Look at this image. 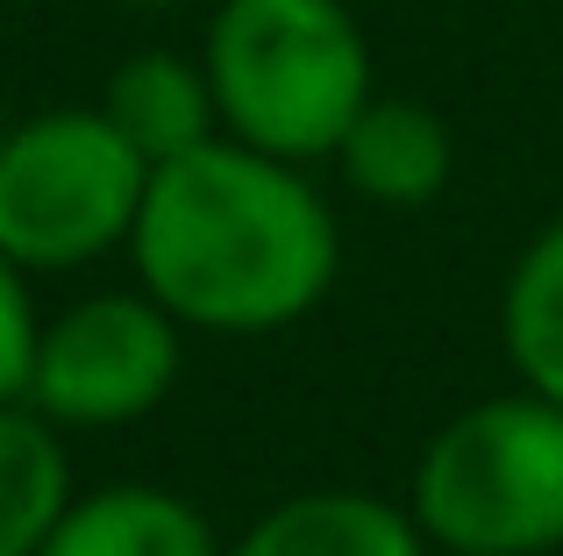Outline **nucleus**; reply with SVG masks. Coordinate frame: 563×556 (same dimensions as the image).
<instances>
[{
    "label": "nucleus",
    "instance_id": "obj_1",
    "mask_svg": "<svg viewBox=\"0 0 563 556\" xmlns=\"http://www.w3.org/2000/svg\"><path fill=\"white\" fill-rule=\"evenodd\" d=\"M129 251L143 292L179 329L214 335H264L314 314L343 265L314 186L286 157L221 136L151 171Z\"/></svg>",
    "mask_w": 563,
    "mask_h": 556
},
{
    "label": "nucleus",
    "instance_id": "obj_2",
    "mask_svg": "<svg viewBox=\"0 0 563 556\" xmlns=\"http://www.w3.org/2000/svg\"><path fill=\"white\" fill-rule=\"evenodd\" d=\"M207 79L235 143L307 165L343 151L372 100V51L343 0H221L207 22Z\"/></svg>",
    "mask_w": 563,
    "mask_h": 556
},
{
    "label": "nucleus",
    "instance_id": "obj_3",
    "mask_svg": "<svg viewBox=\"0 0 563 556\" xmlns=\"http://www.w3.org/2000/svg\"><path fill=\"white\" fill-rule=\"evenodd\" d=\"M413 521L450 556L563 549V407L521 392L456 414L421 449Z\"/></svg>",
    "mask_w": 563,
    "mask_h": 556
},
{
    "label": "nucleus",
    "instance_id": "obj_4",
    "mask_svg": "<svg viewBox=\"0 0 563 556\" xmlns=\"http://www.w3.org/2000/svg\"><path fill=\"white\" fill-rule=\"evenodd\" d=\"M151 165L100 108L36 114L0 136V251L22 271H71L136 236Z\"/></svg>",
    "mask_w": 563,
    "mask_h": 556
},
{
    "label": "nucleus",
    "instance_id": "obj_5",
    "mask_svg": "<svg viewBox=\"0 0 563 556\" xmlns=\"http://www.w3.org/2000/svg\"><path fill=\"white\" fill-rule=\"evenodd\" d=\"M172 378H179V321L136 292H100L43 329L29 400L65 429H114L151 414Z\"/></svg>",
    "mask_w": 563,
    "mask_h": 556
},
{
    "label": "nucleus",
    "instance_id": "obj_6",
    "mask_svg": "<svg viewBox=\"0 0 563 556\" xmlns=\"http://www.w3.org/2000/svg\"><path fill=\"white\" fill-rule=\"evenodd\" d=\"M335 157H343L350 186L378 208H428L456 165L442 114L421 108V100H364V114L350 122Z\"/></svg>",
    "mask_w": 563,
    "mask_h": 556
},
{
    "label": "nucleus",
    "instance_id": "obj_7",
    "mask_svg": "<svg viewBox=\"0 0 563 556\" xmlns=\"http://www.w3.org/2000/svg\"><path fill=\"white\" fill-rule=\"evenodd\" d=\"M100 114H108V122L143 151V165L157 171V165H172V157L214 143L221 100H214L207 65H186V57H172V51H143L108 79Z\"/></svg>",
    "mask_w": 563,
    "mask_h": 556
},
{
    "label": "nucleus",
    "instance_id": "obj_8",
    "mask_svg": "<svg viewBox=\"0 0 563 556\" xmlns=\"http://www.w3.org/2000/svg\"><path fill=\"white\" fill-rule=\"evenodd\" d=\"M36 556H221L214 529L186 500L157 486H108L93 500H71L65 521L43 535Z\"/></svg>",
    "mask_w": 563,
    "mask_h": 556
},
{
    "label": "nucleus",
    "instance_id": "obj_9",
    "mask_svg": "<svg viewBox=\"0 0 563 556\" xmlns=\"http://www.w3.org/2000/svg\"><path fill=\"white\" fill-rule=\"evenodd\" d=\"M421 521L372 492H300L272 507L229 556H428Z\"/></svg>",
    "mask_w": 563,
    "mask_h": 556
},
{
    "label": "nucleus",
    "instance_id": "obj_10",
    "mask_svg": "<svg viewBox=\"0 0 563 556\" xmlns=\"http://www.w3.org/2000/svg\"><path fill=\"white\" fill-rule=\"evenodd\" d=\"M71 507V464L51 414L0 400V556H36Z\"/></svg>",
    "mask_w": 563,
    "mask_h": 556
},
{
    "label": "nucleus",
    "instance_id": "obj_11",
    "mask_svg": "<svg viewBox=\"0 0 563 556\" xmlns=\"http://www.w3.org/2000/svg\"><path fill=\"white\" fill-rule=\"evenodd\" d=\"M507 357L528 392L563 407V222H550L507 278Z\"/></svg>",
    "mask_w": 563,
    "mask_h": 556
},
{
    "label": "nucleus",
    "instance_id": "obj_12",
    "mask_svg": "<svg viewBox=\"0 0 563 556\" xmlns=\"http://www.w3.org/2000/svg\"><path fill=\"white\" fill-rule=\"evenodd\" d=\"M36 307H29V286H22V265L0 251V400L29 392V371H36Z\"/></svg>",
    "mask_w": 563,
    "mask_h": 556
},
{
    "label": "nucleus",
    "instance_id": "obj_13",
    "mask_svg": "<svg viewBox=\"0 0 563 556\" xmlns=\"http://www.w3.org/2000/svg\"><path fill=\"white\" fill-rule=\"evenodd\" d=\"M136 8H172V0H136Z\"/></svg>",
    "mask_w": 563,
    "mask_h": 556
}]
</instances>
